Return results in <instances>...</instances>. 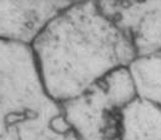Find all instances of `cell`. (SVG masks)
<instances>
[{"instance_id":"2","label":"cell","mask_w":161,"mask_h":140,"mask_svg":"<svg viewBox=\"0 0 161 140\" xmlns=\"http://www.w3.org/2000/svg\"><path fill=\"white\" fill-rule=\"evenodd\" d=\"M0 140H80L48 95L30 45L0 40Z\"/></svg>"},{"instance_id":"5","label":"cell","mask_w":161,"mask_h":140,"mask_svg":"<svg viewBox=\"0 0 161 140\" xmlns=\"http://www.w3.org/2000/svg\"><path fill=\"white\" fill-rule=\"evenodd\" d=\"M71 2H0V40L30 45Z\"/></svg>"},{"instance_id":"1","label":"cell","mask_w":161,"mask_h":140,"mask_svg":"<svg viewBox=\"0 0 161 140\" xmlns=\"http://www.w3.org/2000/svg\"><path fill=\"white\" fill-rule=\"evenodd\" d=\"M30 48L45 92L59 105L81 98L105 76L137 60L127 36L95 0L71 2Z\"/></svg>"},{"instance_id":"4","label":"cell","mask_w":161,"mask_h":140,"mask_svg":"<svg viewBox=\"0 0 161 140\" xmlns=\"http://www.w3.org/2000/svg\"><path fill=\"white\" fill-rule=\"evenodd\" d=\"M97 5L127 36L137 59L161 53V2H97Z\"/></svg>"},{"instance_id":"3","label":"cell","mask_w":161,"mask_h":140,"mask_svg":"<svg viewBox=\"0 0 161 140\" xmlns=\"http://www.w3.org/2000/svg\"><path fill=\"white\" fill-rule=\"evenodd\" d=\"M61 108L80 140H161V108L139 94L129 68Z\"/></svg>"}]
</instances>
